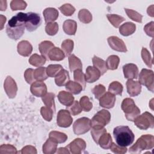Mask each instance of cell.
Instances as JSON below:
<instances>
[{
  "label": "cell",
  "instance_id": "cell-4",
  "mask_svg": "<svg viewBox=\"0 0 154 154\" xmlns=\"http://www.w3.org/2000/svg\"><path fill=\"white\" fill-rule=\"evenodd\" d=\"M121 108L125 112L126 119L129 121L134 122L140 114V109L136 106L134 100L131 98H125L123 99Z\"/></svg>",
  "mask_w": 154,
  "mask_h": 154
},
{
  "label": "cell",
  "instance_id": "cell-45",
  "mask_svg": "<svg viewBox=\"0 0 154 154\" xmlns=\"http://www.w3.org/2000/svg\"><path fill=\"white\" fill-rule=\"evenodd\" d=\"M67 109L72 116H76L81 112L82 109L77 100H74L73 103L69 106H66Z\"/></svg>",
  "mask_w": 154,
  "mask_h": 154
},
{
  "label": "cell",
  "instance_id": "cell-28",
  "mask_svg": "<svg viewBox=\"0 0 154 154\" xmlns=\"http://www.w3.org/2000/svg\"><path fill=\"white\" fill-rule=\"evenodd\" d=\"M112 138L111 135L106 132L103 133L98 140V144L103 149H109L112 144Z\"/></svg>",
  "mask_w": 154,
  "mask_h": 154
},
{
  "label": "cell",
  "instance_id": "cell-59",
  "mask_svg": "<svg viewBox=\"0 0 154 154\" xmlns=\"http://www.w3.org/2000/svg\"><path fill=\"white\" fill-rule=\"evenodd\" d=\"M147 12L149 16H150L151 17H153V5L148 7Z\"/></svg>",
  "mask_w": 154,
  "mask_h": 154
},
{
  "label": "cell",
  "instance_id": "cell-17",
  "mask_svg": "<svg viewBox=\"0 0 154 154\" xmlns=\"http://www.w3.org/2000/svg\"><path fill=\"white\" fill-rule=\"evenodd\" d=\"M126 84L127 91L130 96L135 97L140 94L141 91V85L138 81L128 79Z\"/></svg>",
  "mask_w": 154,
  "mask_h": 154
},
{
  "label": "cell",
  "instance_id": "cell-34",
  "mask_svg": "<svg viewBox=\"0 0 154 154\" xmlns=\"http://www.w3.org/2000/svg\"><path fill=\"white\" fill-rule=\"evenodd\" d=\"M120 58L117 55H112L108 57L106 61V64L108 69L116 70L119 64Z\"/></svg>",
  "mask_w": 154,
  "mask_h": 154
},
{
  "label": "cell",
  "instance_id": "cell-54",
  "mask_svg": "<svg viewBox=\"0 0 154 154\" xmlns=\"http://www.w3.org/2000/svg\"><path fill=\"white\" fill-rule=\"evenodd\" d=\"M34 70L29 68V69H26L24 73L25 79L28 84H32V83H34L35 81V79L34 76Z\"/></svg>",
  "mask_w": 154,
  "mask_h": 154
},
{
  "label": "cell",
  "instance_id": "cell-56",
  "mask_svg": "<svg viewBox=\"0 0 154 154\" xmlns=\"http://www.w3.org/2000/svg\"><path fill=\"white\" fill-rule=\"evenodd\" d=\"M153 25L154 22L153 21L147 23L144 27V31L150 37H153L154 32H153Z\"/></svg>",
  "mask_w": 154,
  "mask_h": 154
},
{
  "label": "cell",
  "instance_id": "cell-43",
  "mask_svg": "<svg viewBox=\"0 0 154 154\" xmlns=\"http://www.w3.org/2000/svg\"><path fill=\"white\" fill-rule=\"evenodd\" d=\"M125 11L126 14L128 15V16L132 20L138 23L142 22L143 16L139 13H138L137 11L131 9H128V8H125Z\"/></svg>",
  "mask_w": 154,
  "mask_h": 154
},
{
  "label": "cell",
  "instance_id": "cell-16",
  "mask_svg": "<svg viewBox=\"0 0 154 154\" xmlns=\"http://www.w3.org/2000/svg\"><path fill=\"white\" fill-rule=\"evenodd\" d=\"M116 100V98L114 94L106 92L99 99V105L100 106L105 108H112L114 106Z\"/></svg>",
  "mask_w": 154,
  "mask_h": 154
},
{
  "label": "cell",
  "instance_id": "cell-51",
  "mask_svg": "<svg viewBox=\"0 0 154 154\" xmlns=\"http://www.w3.org/2000/svg\"><path fill=\"white\" fill-rule=\"evenodd\" d=\"M106 132V130L105 128H92L91 130V134L94 141L96 143V144H98V140L100 137V136Z\"/></svg>",
  "mask_w": 154,
  "mask_h": 154
},
{
  "label": "cell",
  "instance_id": "cell-7",
  "mask_svg": "<svg viewBox=\"0 0 154 154\" xmlns=\"http://www.w3.org/2000/svg\"><path fill=\"white\" fill-rule=\"evenodd\" d=\"M152 70L143 69L139 75V82L140 84L145 85L147 88L152 92H153L154 78Z\"/></svg>",
  "mask_w": 154,
  "mask_h": 154
},
{
  "label": "cell",
  "instance_id": "cell-3",
  "mask_svg": "<svg viewBox=\"0 0 154 154\" xmlns=\"http://www.w3.org/2000/svg\"><path fill=\"white\" fill-rule=\"evenodd\" d=\"M154 146V137L152 135H141L129 149L132 153H140L144 150L152 149Z\"/></svg>",
  "mask_w": 154,
  "mask_h": 154
},
{
  "label": "cell",
  "instance_id": "cell-5",
  "mask_svg": "<svg viewBox=\"0 0 154 154\" xmlns=\"http://www.w3.org/2000/svg\"><path fill=\"white\" fill-rule=\"evenodd\" d=\"M111 120V114L106 109H102L98 111L91 120L92 128H102L108 124Z\"/></svg>",
  "mask_w": 154,
  "mask_h": 154
},
{
  "label": "cell",
  "instance_id": "cell-44",
  "mask_svg": "<svg viewBox=\"0 0 154 154\" xmlns=\"http://www.w3.org/2000/svg\"><path fill=\"white\" fill-rule=\"evenodd\" d=\"M79 104L85 112L90 111L93 107V103L90 102V99L87 96H84L80 99Z\"/></svg>",
  "mask_w": 154,
  "mask_h": 154
},
{
  "label": "cell",
  "instance_id": "cell-58",
  "mask_svg": "<svg viewBox=\"0 0 154 154\" xmlns=\"http://www.w3.org/2000/svg\"><path fill=\"white\" fill-rule=\"evenodd\" d=\"M57 153H69L70 152L68 150V149L66 147H60L57 152Z\"/></svg>",
  "mask_w": 154,
  "mask_h": 154
},
{
  "label": "cell",
  "instance_id": "cell-26",
  "mask_svg": "<svg viewBox=\"0 0 154 154\" xmlns=\"http://www.w3.org/2000/svg\"><path fill=\"white\" fill-rule=\"evenodd\" d=\"M54 48V45L52 42L48 40L41 42L38 45V49L42 55L48 59V55L50 51Z\"/></svg>",
  "mask_w": 154,
  "mask_h": 154
},
{
  "label": "cell",
  "instance_id": "cell-6",
  "mask_svg": "<svg viewBox=\"0 0 154 154\" xmlns=\"http://www.w3.org/2000/svg\"><path fill=\"white\" fill-rule=\"evenodd\" d=\"M135 125L141 130H147L149 128H153L154 126V119L152 114L145 112L139 115L134 120Z\"/></svg>",
  "mask_w": 154,
  "mask_h": 154
},
{
  "label": "cell",
  "instance_id": "cell-27",
  "mask_svg": "<svg viewBox=\"0 0 154 154\" xmlns=\"http://www.w3.org/2000/svg\"><path fill=\"white\" fill-rule=\"evenodd\" d=\"M64 57L65 55L64 52L57 47L52 48L48 55V59L51 61H61Z\"/></svg>",
  "mask_w": 154,
  "mask_h": 154
},
{
  "label": "cell",
  "instance_id": "cell-9",
  "mask_svg": "<svg viewBox=\"0 0 154 154\" xmlns=\"http://www.w3.org/2000/svg\"><path fill=\"white\" fill-rule=\"evenodd\" d=\"M42 19L40 16L35 13L29 12L26 13V19L25 21V28L27 31L32 32L41 25Z\"/></svg>",
  "mask_w": 154,
  "mask_h": 154
},
{
  "label": "cell",
  "instance_id": "cell-48",
  "mask_svg": "<svg viewBox=\"0 0 154 154\" xmlns=\"http://www.w3.org/2000/svg\"><path fill=\"white\" fill-rule=\"evenodd\" d=\"M26 2L21 0H13L11 1L10 7L12 10H23L26 7Z\"/></svg>",
  "mask_w": 154,
  "mask_h": 154
},
{
  "label": "cell",
  "instance_id": "cell-24",
  "mask_svg": "<svg viewBox=\"0 0 154 154\" xmlns=\"http://www.w3.org/2000/svg\"><path fill=\"white\" fill-rule=\"evenodd\" d=\"M135 25L132 22H128L120 26L119 32L123 36H128L132 34L135 31Z\"/></svg>",
  "mask_w": 154,
  "mask_h": 154
},
{
  "label": "cell",
  "instance_id": "cell-1",
  "mask_svg": "<svg viewBox=\"0 0 154 154\" xmlns=\"http://www.w3.org/2000/svg\"><path fill=\"white\" fill-rule=\"evenodd\" d=\"M26 19V13L20 12L9 20L6 26V32L10 38L17 40L23 35Z\"/></svg>",
  "mask_w": 154,
  "mask_h": 154
},
{
  "label": "cell",
  "instance_id": "cell-21",
  "mask_svg": "<svg viewBox=\"0 0 154 154\" xmlns=\"http://www.w3.org/2000/svg\"><path fill=\"white\" fill-rule=\"evenodd\" d=\"M58 99L61 104L66 106H70L74 102V97L72 94L65 91H61L59 92Z\"/></svg>",
  "mask_w": 154,
  "mask_h": 154
},
{
  "label": "cell",
  "instance_id": "cell-15",
  "mask_svg": "<svg viewBox=\"0 0 154 154\" xmlns=\"http://www.w3.org/2000/svg\"><path fill=\"white\" fill-rule=\"evenodd\" d=\"M125 78L128 79H137L138 75V69L135 64L129 63L123 66Z\"/></svg>",
  "mask_w": 154,
  "mask_h": 154
},
{
  "label": "cell",
  "instance_id": "cell-60",
  "mask_svg": "<svg viewBox=\"0 0 154 154\" xmlns=\"http://www.w3.org/2000/svg\"><path fill=\"white\" fill-rule=\"evenodd\" d=\"M0 8L1 11H4L6 10L7 8V1L5 2V3L4 4H2V2L0 1Z\"/></svg>",
  "mask_w": 154,
  "mask_h": 154
},
{
  "label": "cell",
  "instance_id": "cell-55",
  "mask_svg": "<svg viewBox=\"0 0 154 154\" xmlns=\"http://www.w3.org/2000/svg\"><path fill=\"white\" fill-rule=\"evenodd\" d=\"M109 149L113 153L117 154H123L127 152V149L126 147L120 146L118 144H116L114 143H112Z\"/></svg>",
  "mask_w": 154,
  "mask_h": 154
},
{
  "label": "cell",
  "instance_id": "cell-37",
  "mask_svg": "<svg viewBox=\"0 0 154 154\" xmlns=\"http://www.w3.org/2000/svg\"><path fill=\"white\" fill-rule=\"evenodd\" d=\"M78 19L84 23H88L92 20V15L87 9H81L78 13Z\"/></svg>",
  "mask_w": 154,
  "mask_h": 154
},
{
  "label": "cell",
  "instance_id": "cell-11",
  "mask_svg": "<svg viewBox=\"0 0 154 154\" xmlns=\"http://www.w3.org/2000/svg\"><path fill=\"white\" fill-rule=\"evenodd\" d=\"M4 90L9 98H14L16 96L17 91V87L15 81L10 76H8L4 84Z\"/></svg>",
  "mask_w": 154,
  "mask_h": 154
},
{
  "label": "cell",
  "instance_id": "cell-40",
  "mask_svg": "<svg viewBox=\"0 0 154 154\" xmlns=\"http://www.w3.org/2000/svg\"><path fill=\"white\" fill-rule=\"evenodd\" d=\"M106 17L109 22L115 28H118L120 26V23L125 20L123 17L115 14H108L106 15Z\"/></svg>",
  "mask_w": 154,
  "mask_h": 154
},
{
  "label": "cell",
  "instance_id": "cell-36",
  "mask_svg": "<svg viewBox=\"0 0 154 154\" xmlns=\"http://www.w3.org/2000/svg\"><path fill=\"white\" fill-rule=\"evenodd\" d=\"M34 76L35 79L38 81H43L46 80L48 77L46 72V68L44 67L37 68L34 71Z\"/></svg>",
  "mask_w": 154,
  "mask_h": 154
},
{
  "label": "cell",
  "instance_id": "cell-13",
  "mask_svg": "<svg viewBox=\"0 0 154 154\" xmlns=\"http://www.w3.org/2000/svg\"><path fill=\"white\" fill-rule=\"evenodd\" d=\"M107 40L109 46L113 50L122 52H127V48L124 42L119 37L116 36H111L108 38Z\"/></svg>",
  "mask_w": 154,
  "mask_h": 154
},
{
  "label": "cell",
  "instance_id": "cell-49",
  "mask_svg": "<svg viewBox=\"0 0 154 154\" xmlns=\"http://www.w3.org/2000/svg\"><path fill=\"white\" fill-rule=\"evenodd\" d=\"M60 11L66 16H72L75 11V8L70 4H65L59 8Z\"/></svg>",
  "mask_w": 154,
  "mask_h": 154
},
{
  "label": "cell",
  "instance_id": "cell-50",
  "mask_svg": "<svg viewBox=\"0 0 154 154\" xmlns=\"http://www.w3.org/2000/svg\"><path fill=\"white\" fill-rule=\"evenodd\" d=\"M58 25L57 22L49 23L46 25L45 31L49 35H55L58 31Z\"/></svg>",
  "mask_w": 154,
  "mask_h": 154
},
{
  "label": "cell",
  "instance_id": "cell-57",
  "mask_svg": "<svg viewBox=\"0 0 154 154\" xmlns=\"http://www.w3.org/2000/svg\"><path fill=\"white\" fill-rule=\"evenodd\" d=\"M21 153H37V150L35 147L32 146H26L22 148L20 152Z\"/></svg>",
  "mask_w": 154,
  "mask_h": 154
},
{
  "label": "cell",
  "instance_id": "cell-25",
  "mask_svg": "<svg viewBox=\"0 0 154 154\" xmlns=\"http://www.w3.org/2000/svg\"><path fill=\"white\" fill-rule=\"evenodd\" d=\"M63 28L64 32L68 35H75L77 29L76 22L72 19H67L63 23Z\"/></svg>",
  "mask_w": 154,
  "mask_h": 154
},
{
  "label": "cell",
  "instance_id": "cell-10",
  "mask_svg": "<svg viewBox=\"0 0 154 154\" xmlns=\"http://www.w3.org/2000/svg\"><path fill=\"white\" fill-rule=\"evenodd\" d=\"M72 121L73 119L68 110L61 109L59 111L57 117V123L60 127H69L71 125Z\"/></svg>",
  "mask_w": 154,
  "mask_h": 154
},
{
  "label": "cell",
  "instance_id": "cell-14",
  "mask_svg": "<svg viewBox=\"0 0 154 154\" xmlns=\"http://www.w3.org/2000/svg\"><path fill=\"white\" fill-rule=\"evenodd\" d=\"M31 93L36 97H43L46 94L47 87L43 81H35L30 87Z\"/></svg>",
  "mask_w": 154,
  "mask_h": 154
},
{
  "label": "cell",
  "instance_id": "cell-29",
  "mask_svg": "<svg viewBox=\"0 0 154 154\" xmlns=\"http://www.w3.org/2000/svg\"><path fill=\"white\" fill-rule=\"evenodd\" d=\"M69 66L71 72H74L76 70H82V64L81 60L72 54L69 57Z\"/></svg>",
  "mask_w": 154,
  "mask_h": 154
},
{
  "label": "cell",
  "instance_id": "cell-41",
  "mask_svg": "<svg viewBox=\"0 0 154 154\" xmlns=\"http://www.w3.org/2000/svg\"><path fill=\"white\" fill-rule=\"evenodd\" d=\"M63 69L60 64H50L46 67L47 75L49 77H55Z\"/></svg>",
  "mask_w": 154,
  "mask_h": 154
},
{
  "label": "cell",
  "instance_id": "cell-35",
  "mask_svg": "<svg viewBox=\"0 0 154 154\" xmlns=\"http://www.w3.org/2000/svg\"><path fill=\"white\" fill-rule=\"evenodd\" d=\"M123 87L122 84L118 81L112 82L108 87V92L114 95H122Z\"/></svg>",
  "mask_w": 154,
  "mask_h": 154
},
{
  "label": "cell",
  "instance_id": "cell-18",
  "mask_svg": "<svg viewBox=\"0 0 154 154\" xmlns=\"http://www.w3.org/2000/svg\"><path fill=\"white\" fill-rule=\"evenodd\" d=\"M100 72L94 67L88 66L86 69V73L85 78L86 82L88 83H93L98 80L100 76Z\"/></svg>",
  "mask_w": 154,
  "mask_h": 154
},
{
  "label": "cell",
  "instance_id": "cell-23",
  "mask_svg": "<svg viewBox=\"0 0 154 154\" xmlns=\"http://www.w3.org/2000/svg\"><path fill=\"white\" fill-rule=\"evenodd\" d=\"M58 143L51 138H49L43 144L42 150L45 154H53L57 149Z\"/></svg>",
  "mask_w": 154,
  "mask_h": 154
},
{
  "label": "cell",
  "instance_id": "cell-19",
  "mask_svg": "<svg viewBox=\"0 0 154 154\" xmlns=\"http://www.w3.org/2000/svg\"><path fill=\"white\" fill-rule=\"evenodd\" d=\"M32 51V46L27 40L20 41L17 45V52L22 56H29L31 54Z\"/></svg>",
  "mask_w": 154,
  "mask_h": 154
},
{
  "label": "cell",
  "instance_id": "cell-42",
  "mask_svg": "<svg viewBox=\"0 0 154 154\" xmlns=\"http://www.w3.org/2000/svg\"><path fill=\"white\" fill-rule=\"evenodd\" d=\"M73 42L72 40L67 39L64 40L61 44V48L66 55L69 56L73 49Z\"/></svg>",
  "mask_w": 154,
  "mask_h": 154
},
{
  "label": "cell",
  "instance_id": "cell-46",
  "mask_svg": "<svg viewBox=\"0 0 154 154\" xmlns=\"http://www.w3.org/2000/svg\"><path fill=\"white\" fill-rule=\"evenodd\" d=\"M54 112L55 111L53 109L46 106H43L40 109V113L43 118L48 122H50L52 120Z\"/></svg>",
  "mask_w": 154,
  "mask_h": 154
},
{
  "label": "cell",
  "instance_id": "cell-30",
  "mask_svg": "<svg viewBox=\"0 0 154 154\" xmlns=\"http://www.w3.org/2000/svg\"><path fill=\"white\" fill-rule=\"evenodd\" d=\"M92 61L94 67L100 72L101 75L106 72L108 69L106 67V62L103 60L94 55L92 59Z\"/></svg>",
  "mask_w": 154,
  "mask_h": 154
},
{
  "label": "cell",
  "instance_id": "cell-31",
  "mask_svg": "<svg viewBox=\"0 0 154 154\" xmlns=\"http://www.w3.org/2000/svg\"><path fill=\"white\" fill-rule=\"evenodd\" d=\"M46 58L43 55H39L37 54H34L31 56L29 59V63L32 66L35 67H41L44 65L46 61Z\"/></svg>",
  "mask_w": 154,
  "mask_h": 154
},
{
  "label": "cell",
  "instance_id": "cell-8",
  "mask_svg": "<svg viewBox=\"0 0 154 154\" xmlns=\"http://www.w3.org/2000/svg\"><path fill=\"white\" fill-rule=\"evenodd\" d=\"M91 127V120L87 117L77 119L73 126V132L76 135H82L87 132Z\"/></svg>",
  "mask_w": 154,
  "mask_h": 154
},
{
  "label": "cell",
  "instance_id": "cell-61",
  "mask_svg": "<svg viewBox=\"0 0 154 154\" xmlns=\"http://www.w3.org/2000/svg\"><path fill=\"white\" fill-rule=\"evenodd\" d=\"M6 21V17H4V16L2 15H1V29H2L3 28V25H4V23Z\"/></svg>",
  "mask_w": 154,
  "mask_h": 154
},
{
  "label": "cell",
  "instance_id": "cell-47",
  "mask_svg": "<svg viewBox=\"0 0 154 154\" xmlns=\"http://www.w3.org/2000/svg\"><path fill=\"white\" fill-rule=\"evenodd\" d=\"M141 57L144 63L149 67H152L153 64V59L150 52L146 48H143L141 50Z\"/></svg>",
  "mask_w": 154,
  "mask_h": 154
},
{
  "label": "cell",
  "instance_id": "cell-20",
  "mask_svg": "<svg viewBox=\"0 0 154 154\" xmlns=\"http://www.w3.org/2000/svg\"><path fill=\"white\" fill-rule=\"evenodd\" d=\"M46 23L53 22L58 17V11L55 8L49 7L44 10L43 12Z\"/></svg>",
  "mask_w": 154,
  "mask_h": 154
},
{
  "label": "cell",
  "instance_id": "cell-33",
  "mask_svg": "<svg viewBox=\"0 0 154 154\" xmlns=\"http://www.w3.org/2000/svg\"><path fill=\"white\" fill-rule=\"evenodd\" d=\"M54 98H55V94L52 93H46L45 96H43L42 98L43 102L45 103V105L53 109L54 111H55V105L54 102Z\"/></svg>",
  "mask_w": 154,
  "mask_h": 154
},
{
  "label": "cell",
  "instance_id": "cell-2",
  "mask_svg": "<svg viewBox=\"0 0 154 154\" xmlns=\"http://www.w3.org/2000/svg\"><path fill=\"white\" fill-rule=\"evenodd\" d=\"M113 135L117 144L122 147H127L132 144L135 135L127 126H119L113 131Z\"/></svg>",
  "mask_w": 154,
  "mask_h": 154
},
{
  "label": "cell",
  "instance_id": "cell-32",
  "mask_svg": "<svg viewBox=\"0 0 154 154\" xmlns=\"http://www.w3.org/2000/svg\"><path fill=\"white\" fill-rule=\"evenodd\" d=\"M66 89L73 94H78L82 90V87L78 82L69 81L66 84Z\"/></svg>",
  "mask_w": 154,
  "mask_h": 154
},
{
  "label": "cell",
  "instance_id": "cell-12",
  "mask_svg": "<svg viewBox=\"0 0 154 154\" xmlns=\"http://www.w3.org/2000/svg\"><path fill=\"white\" fill-rule=\"evenodd\" d=\"M66 147L68 149L70 153L73 154H80L85 149L86 143L85 141L81 138H76L69 143Z\"/></svg>",
  "mask_w": 154,
  "mask_h": 154
},
{
  "label": "cell",
  "instance_id": "cell-39",
  "mask_svg": "<svg viewBox=\"0 0 154 154\" xmlns=\"http://www.w3.org/2000/svg\"><path fill=\"white\" fill-rule=\"evenodd\" d=\"M49 138H52L55 141H57L58 143H64L67 139V136L66 134L63 132H60L58 131H51L49 133Z\"/></svg>",
  "mask_w": 154,
  "mask_h": 154
},
{
  "label": "cell",
  "instance_id": "cell-22",
  "mask_svg": "<svg viewBox=\"0 0 154 154\" xmlns=\"http://www.w3.org/2000/svg\"><path fill=\"white\" fill-rule=\"evenodd\" d=\"M70 81V77L69 72L63 69L55 77V82L57 85L62 87L66 85V84Z\"/></svg>",
  "mask_w": 154,
  "mask_h": 154
},
{
  "label": "cell",
  "instance_id": "cell-52",
  "mask_svg": "<svg viewBox=\"0 0 154 154\" xmlns=\"http://www.w3.org/2000/svg\"><path fill=\"white\" fill-rule=\"evenodd\" d=\"M105 87L102 84H98L96 85L92 90L91 91L94 95L96 99H99L105 93Z\"/></svg>",
  "mask_w": 154,
  "mask_h": 154
},
{
  "label": "cell",
  "instance_id": "cell-38",
  "mask_svg": "<svg viewBox=\"0 0 154 154\" xmlns=\"http://www.w3.org/2000/svg\"><path fill=\"white\" fill-rule=\"evenodd\" d=\"M73 78L75 82L79 83L83 89H85L86 86V81L85 75L83 73L82 70H76L73 72Z\"/></svg>",
  "mask_w": 154,
  "mask_h": 154
},
{
  "label": "cell",
  "instance_id": "cell-53",
  "mask_svg": "<svg viewBox=\"0 0 154 154\" xmlns=\"http://www.w3.org/2000/svg\"><path fill=\"white\" fill-rule=\"evenodd\" d=\"M16 148L11 144H2L0 147V153H16Z\"/></svg>",
  "mask_w": 154,
  "mask_h": 154
}]
</instances>
